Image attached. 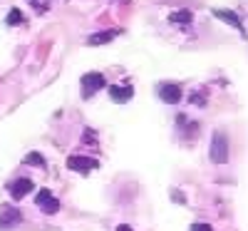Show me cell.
<instances>
[{
    "label": "cell",
    "instance_id": "8fae6325",
    "mask_svg": "<svg viewBox=\"0 0 248 231\" xmlns=\"http://www.w3.org/2000/svg\"><path fill=\"white\" fill-rule=\"evenodd\" d=\"M191 17H194L191 10H176V13L169 15V23H174V25H189Z\"/></svg>",
    "mask_w": 248,
    "mask_h": 231
},
{
    "label": "cell",
    "instance_id": "3957f363",
    "mask_svg": "<svg viewBox=\"0 0 248 231\" xmlns=\"http://www.w3.org/2000/svg\"><path fill=\"white\" fill-rule=\"evenodd\" d=\"M102 87H107V82H105V77H102L99 72H87L85 77H82V95H85V97L94 95Z\"/></svg>",
    "mask_w": 248,
    "mask_h": 231
},
{
    "label": "cell",
    "instance_id": "5b68a950",
    "mask_svg": "<svg viewBox=\"0 0 248 231\" xmlns=\"http://www.w3.org/2000/svg\"><path fill=\"white\" fill-rule=\"evenodd\" d=\"M159 97L169 104H176L181 102V87L179 85H171V82H161L159 85Z\"/></svg>",
    "mask_w": 248,
    "mask_h": 231
},
{
    "label": "cell",
    "instance_id": "7c38bea8",
    "mask_svg": "<svg viewBox=\"0 0 248 231\" xmlns=\"http://www.w3.org/2000/svg\"><path fill=\"white\" fill-rule=\"evenodd\" d=\"M25 162H28V164L32 162V164H37V166H45V159L40 157V154H35V152H32V154H28V157H25Z\"/></svg>",
    "mask_w": 248,
    "mask_h": 231
},
{
    "label": "cell",
    "instance_id": "9c48e42d",
    "mask_svg": "<svg viewBox=\"0 0 248 231\" xmlns=\"http://www.w3.org/2000/svg\"><path fill=\"white\" fill-rule=\"evenodd\" d=\"M214 15H216L218 20H223V23H231L236 30H243V25H241V17H238L233 10H221V8H216V10H214Z\"/></svg>",
    "mask_w": 248,
    "mask_h": 231
},
{
    "label": "cell",
    "instance_id": "7a4b0ae2",
    "mask_svg": "<svg viewBox=\"0 0 248 231\" xmlns=\"http://www.w3.org/2000/svg\"><path fill=\"white\" fill-rule=\"evenodd\" d=\"M67 166H70L72 172L90 174V172H94L97 166H99V162H97V159H92V157H79V154H75V157H70V159H67Z\"/></svg>",
    "mask_w": 248,
    "mask_h": 231
},
{
    "label": "cell",
    "instance_id": "8992f818",
    "mask_svg": "<svg viewBox=\"0 0 248 231\" xmlns=\"http://www.w3.org/2000/svg\"><path fill=\"white\" fill-rule=\"evenodd\" d=\"M32 182L30 179H15L10 186H8V192H10V197L13 199H23V197H28L30 192H32Z\"/></svg>",
    "mask_w": 248,
    "mask_h": 231
},
{
    "label": "cell",
    "instance_id": "ba28073f",
    "mask_svg": "<svg viewBox=\"0 0 248 231\" xmlns=\"http://www.w3.org/2000/svg\"><path fill=\"white\" fill-rule=\"evenodd\" d=\"M117 35H119V30H102V33L90 35V37H87V43H90L92 48H97V45H105V43H109V40H114Z\"/></svg>",
    "mask_w": 248,
    "mask_h": 231
},
{
    "label": "cell",
    "instance_id": "4fadbf2b",
    "mask_svg": "<svg viewBox=\"0 0 248 231\" xmlns=\"http://www.w3.org/2000/svg\"><path fill=\"white\" fill-rule=\"evenodd\" d=\"M20 20H23V15H20V10H13V13L8 15V25H17Z\"/></svg>",
    "mask_w": 248,
    "mask_h": 231
},
{
    "label": "cell",
    "instance_id": "52a82bcc",
    "mask_svg": "<svg viewBox=\"0 0 248 231\" xmlns=\"http://www.w3.org/2000/svg\"><path fill=\"white\" fill-rule=\"evenodd\" d=\"M132 95H134V90H132V85H112L109 87V97L114 99V102H129L132 99Z\"/></svg>",
    "mask_w": 248,
    "mask_h": 231
},
{
    "label": "cell",
    "instance_id": "277c9868",
    "mask_svg": "<svg viewBox=\"0 0 248 231\" xmlns=\"http://www.w3.org/2000/svg\"><path fill=\"white\" fill-rule=\"evenodd\" d=\"M35 204L40 206V212H45V214H57V212H60V201H57V199L47 192V189H43V192H37Z\"/></svg>",
    "mask_w": 248,
    "mask_h": 231
},
{
    "label": "cell",
    "instance_id": "2e32d148",
    "mask_svg": "<svg viewBox=\"0 0 248 231\" xmlns=\"http://www.w3.org/2000/svg\"><path fill=\"white\" fill-rule=\"evenodd\" d=\"M117 231H132V229H129L127 224H119V226H117Z\"/></svg>",
    "mask_w": 248,
    "mask_h": 231
},
{
    "label": "cell",
    "instance_id": "9a60e30c",
    "mask_svg": "<svg viewBox=\"0 0 248 231\" xmlns=\"http://www.w3.org/2000/svg\"><path fill=\"white\" fill-rule=\"evenodd\" d=\"M191 102H196V104H199V107H203V104H206L201 95H191Z\"/></svg>",
    "mask_w": 248,
    "mask_h": 231
},
{
    "label": "cell",
    "instance_id": "5bb4252c",
    "mask_svg": "<svg viewBox=\"0 0 248 231\" xmlns=\"http://www.w3.org/2000/svg\"><path fill=\"white\" fill-rule=\"evenodd\" d=\"M191 231H211V226H209V224H203V221H196V224L191 226Z\"/></svg>",
    "mask_w": 248,
    "mask_h": 231
},
{
    "label": "cell",
    "instance_id": "30bf717a",
    "mask_svg": "<svg viewBox=\"0 0 248 231\" xmlns=\"http://www.w3.org/2000/svg\"><path fill=\"white\" fill-rule=\"evenodd\" d=\"M20 221V214H17V209H10L5 206L3 212H0V226H8V224H17Z\"/></svg>",
    "mask_w": 248,
    "mask_h": 231
},
{
    "label": "cell",
    "instance_id": "6da1fadb",
    "mask_svg": "<svg viewBox=\"0 0 248 231\" xmlns=\"http://www.w3.org/2000/svg\"><path fill=\"white\" fill-rule=\"evenodd\" d=\"M209 154H211V159L216 164H226V162H229V137H226L223 132H214Z\"/></svg>",
    "mask_w": 248,
    "mask_h": 231
}]
</instances>
